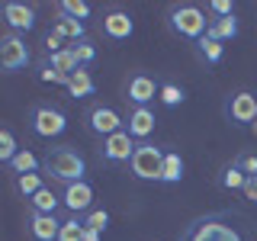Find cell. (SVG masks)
Masks as SVG:
<instances>
[{"label":"cell","mask_w":257,"mask_h":241,"mask_svg":"<svg viewBox=\"0 0 257 241\" xmlns=\"http://www.w3.org/2000/svg\"><path fill=\"white\" fill-rule=\"evenodd\" d=\"M42 171L52 177V180H58V183L68 187V183L84 180L87 161L74 145H58V148H48V155L42 158Z\"/></svg>","instance_id":"1"},{"label":"cell","mask_w":257,"mask_h":241,"mask_svg":"<svg viewBox=\"0 0 257 241\" xmlns=\"http://www.w3.org/2000/svg\"><path fill=\"white\" fill-rule=\"evenodd\" d=\"M209 23L212 20H206V13L199 10L196 4H174L171 13H167V26H171V32H177L180 39H196L199 42V39L206 36Z\"/></svg>","instance_id":"2"},{"label":"cell","mask_w":257,"mask_h":241,"mask_svg":"<svg viewBox=\"0 0 257 241\" xmlns=\"http://www.w3.org/2000/svg\"><path fill=\"white\" fill-rule=\"evenodd\" d=\"M164 158H167L164 148H158V145H151V142H139V148H135L132 161H128L132 177L161 183V177H164Z\"/></svg>","instance_id":"3"},{"label":"cell","mask_w":257,"mask_h":241,"mask_svg":"<svg viewBox=\"0 0 257 241\" xmlns=\"http://www.w3.org/2000/svg\"><path fill=\"white\" fill-rule=\"evenodd\" d=\"M29 129L39 139H58L64 129H68V116L58 106H52V103H36L29 109Z\"/></svg>","instance_id":"4"},{"label":"cell","mask_w":257,"mask_h":241,"mask_svg":"<svg viewBox=\"0 0 257 241\" xmlns=\"http://www.w3.org/2000/svg\"><path fill=\"white\" fill-rule=\"evenodd\" d=\"M29 61H32V55H29L26 39H23L20 32L7 29L4 36H0V68H4L7 74H16V71H23Z\"/></svg>","instance_id":"5"},{"label":"cell","mask_w":257,"mask_h":241,"mask_svg":"<svg viewBox=\"0 0 257 241\" xmlns=\"http://www.w3.org/2000/svg\"><path fill=\"white\" fill-rule=\"evenodd\" d=\"M225 119H228L235 129L254 126L257 123V93L251 90H238L225 100Z\"/></svg>","instance_id":"6"},{"label":"cell","mask_w":257,"mask_h":241,"mask_svg":"<svg viewBox=\"0 0 257 241\" xmlns=\"http://www.w3.org/2000/svg\"><path fill=\"white\" fill-rule=\"evenodd\" d=\"M84 119H87V129H90L93 135H100V139H109V135H116V132L125 129V119L112 106H106V103H93Z\"/></svg>","instance_id":"7"},{"label":"cell","mask_w":257,"mask_h":241,"mask_svg":"<svg viewBox=\"0 0 257 241\" xmlns=\"http://www.w3.org/2000/svg\"><path fill=\"white\" fill-rule=\"evenodd\" d=\"M183 241H244V238L222 219H199L187 228Z\"/></svg>","instance_id":"8"},{"label":"cell","mask_w":257,"mask_h":241,"mask_svg":"<svg viewBox=\"0 0 257 241\" xmlns=\"http://www.w3.org/2000/svg\"><path fill=\"white\" fill-rule=\"evenodd\" d=\"M135 148H139V142L128 135V129H122V132H116V135H109V139H103L100 155H103V161H109V164H122V161H132Z\"/></svg>","instance_id":"9"},{"label":"cell","mask_w":257,"mask_h":241,"mask_svg":"<svg viewBox=\"0 0 257 241\" xmlns=\"http://www.w3.org/2000/svg\"><path fill=\"white\" fill-rule=\"evenodd\" d=\"M155 93H161V87L155 84V77L148 74H132L128 77V87H125V100L132 103V106H148L151 100H155Z\"/></svg>","instance_id":"10"},{"label":"cell","mask_w":257,"mask_h":241,"mask_svg":"<svg viewBox=\"0 0 257 241\" xmlns=\"http://www.w3.org/2000/svg\"><path fill=\"white\" fill-rule=\"evenodd\" d=\"M4 23L10 32H29L36 26V10L29 4H20V0H10L4 4Z\"/></svg>","instance_id":"11"},{"label":"cell","mask_w":257,"mask_h":241,"mask_svg":"<svg viewBox=\"0 0 257 241\" xmlns=\"http://www.w3.org/2000/svg\"><path fill=\"white\" fill-rule=\"evenodd\" d=\"M61 203L71 209V212H90L93 209V187L87 180H77V183H68L61 193Z\"/></svg>","instance_id":"12"},{"label":"cell","mask_w":257,"mask_h":241,"mask_svg":"<svg viewBox=\"0 0 257 241\" xmlns=\"http://www.w3.org/2000/svg\"><path fill=\"white\" fill-rule=\"evenodd\" d=\"M155 123L158 119L151 112V106H132L128 109V119H125V129L135 142H148V135L155 132Z\"/></svg>","instance_id":"13"},{"label":"cell","mask_w":257,"mask_h":241,"mask_svg":"<svg viewBox=\"0 0 257 241\" xmlns=\"http://www.w3.org/2000/svg\"><path fill=\"white\" fill-rule=\"evenodd\" d=\"M100 29H103V36H106V39H112V42H125V39L135 32V23H132V16H128V13L112 10V13L103 16Z\"/></svg>","instance_id":"14"},{"label":"cell","mask_w":257,"mask_h":241,"mask_svg":"<svg viewBox=\"0 0 257 241\" xmlns=\"http://www.w3.org/2000/svg\"><path fill=\"white\" fill-rule=\"evenodd\" d=\"M29 231H32V238H36V241H58L61 222H58V215L32 212L29 215Z\"/></svg>","instance_id":"15"},{"label":"cell","mask_w":257,"mask_h":241,"mask_svg":"<svg viewBox=\"0 0 257 241\" xmlns=\"http://www.w3.org/2000/svg\"><path fill=\"white\" fill-rule=\"evenodd\" d=\"M52 32H55V36H61L64 39V42H84V23H80V20H74V16H68V13H61L58 10V16H55V23H52Z\"/></svg>","instance_id":"16"},{"label":"cell","mask_w":257,"mask_h":241,"mask_svg":"<svg viewBox=\"0 0 257 241\" xmlns=\"http://www.w3.org/2000/svg\"><path fill=\"white\" fill-rule=\"evenodd\" d=\"M68 93L74 96V100H87V96H93L96 93V80L90 77V71H87V68L74 71V74L68 77Z\"/></svg>","instance_id":"17"},{"label":"cell","mask_w":257,"mask_h":241,"mask_svg":"<svg viewBox=\"0 0 257 241\" xmlns=\"http://www.w3.org/2000/svg\"><path fill=\"white\" fill-rule=\"evenodd\" d=\"M45 64H48V68H55V71H58V74H64V77H71L74 71H80V61H77L74 48H61V52L48 55Z\"/></svg>","instance_id":"18"},{"label":"cell","mask_w":257,"mask_h":241,"mask_svg":"<svg viewBox=\"0 0 257 241\" xmlns=\"http://www.w3.org/2000/svg\"><path fill=\"white\" fill-rule=\"evenodd\" d=\"M209 39H215V42H231V39H238V20L235 16H222V20H212L206 29Z\"/></svg>","instance_id":"19"},{"label":"cell","mask_w":257,"mask_h":241,"mask_svg":"<svg viewBox=\"0 0 257 241\" xmlns=\"http://www.w3.org/2000/svg\"><path fill=\"white\" fill-rule=\"evenodd\" d=\"M7 167H10V171H13L16 177H23V174H39V167H42V161H39L36 155H32L29 148H23L20 155H16V158L10 161V164H7Z\"/></svg>","instance_id":"20"},{"label":"cell","mask_w":257,"mask_h":241,"mask_svg":"<svg viewBox=\"0 0 257 241\" xmlns=\"http://www.w3.org/2000/svg\"><path fill=\"white\" fill-rule=\"evenodd\" d=\"M58 203H61V199H58V196H55V193H52V190H48V187H42V190H39V193H36V196H32V199H29V206H32V212H45V215H55V209H58Z\"/></svg>","instance_id":"21"},{"label":"cell","mask_w":257,"mask_h":241,"mask_svg":"<svg viewBox=\"0 0 257 241\" xmlns=\"http://www.w3.org/2000/svg\"><path fill=\"white\" fill-rule=\"evenodd\" d=\"M180 180H183V158H180V151H167L161 183H180Z\"/></svg>","instance_id":"22"},{"label":"cell","mask_w":257,"mask_h":241,"mask_svg":"<svg viewBox=\"0 0 257 241\" xmlns=\"http://www.w3.org/2000/svg\"><path fill=\"white\" fill-rule=\"evenodd\" d=\"M219 183H222L225 190H244V183H247V174L241 171L238 164H228V167H225V171H222Z\"/></svg>","instance_id":"23"},{"label":"cell","mask_w":257,"mask_h":241,"mask_svg":"<svg viewBox=\"0 0 257 241\" xmlns=\"http://www.w3.org/2000/svg\"><path fill=\"white\" fill-rule=\"evenodd\" d=\"M196 45H199V55H203L209 64H219V61H222V55H225V45H222V42H215V39L203 36Z\"/></svg>","instance_id":"24"},{"label":"cell","mask_w":257,"mask_h":241,"mask_svg":"<svg viewBox=\"0 0 257 241\" xmlns=\"http://www.w3.org/2000/svg\"><path fill=\"white\" fill-rule=\"evenodd\" d=\"M58 241H84V219H77V215L64 219L61 231H58Z\"/></svg>","instance_id":"25"},{"label":"cell","mask_w":257,"mask_h":241,"mask_svg":"<svg viewBox=\"0 0 257 241\" xmlns=\"http://www.w3.org/2000/svg\"><path fill=\"white\" fill-rule=\"evenodd\" d=\"M20 145H16V139H13V132L10 129H0V161H4V164H10V161L20 155Z\"/></svg>","instance_id":"26"},{"label":"cell","mask_w":257,"mask_h":241,"mask_svg":"<svg viewBox=\"0 0 257 241\" xmlns=\"http://www.w3.org/2000/svg\"><path fill=\"white\" fill-rule=\"evenodd\" d=\"M42 187H45V183H42V174H23V177H16V190H20L26 199H32Z\"/></svg>","instance_id":"27"},{"label":"cell","mask_w":257,"mask_h":241,"mask_svg":"<svg viewBox=\"0 0 257 241\" xmlns=\"http://www.w3.org/2000/svg\"><path fill=\"white\" fill-rule=\"evenodd\" d=\"M161 103L164 106H180L183 100H187V93H183V87L180 84H161Z\"/></svg>","instance_id":"28"},{"label":"cell","mask_w":257,"mask_h":241,"mask_svg":"<svg viewBox=\"0 0 257 241\" xmlns=\"http://www.w3.org/2000/svg\"><path fill=\"white\" fill-rule=\"evenodd\" d=\"M58 10L84 23L87 16H90V4H84V0H61V4H58Z\"/></svg>","instance_id":"29"},{"label":"cell","mask_w":257,"mask_h":241,"mask_svg":"<svg viewBox=\"0 0 257 241\" xmlns=\"http://www.w3.org/2000/svg\"><path fill=\"white\" fill-rule=\"evenodd\" d=\"M84 225H87V228H96V231H106L109 212H106V209H90V212L84 215Z\"/></svg>","instance_id":"30"},{"label":"cell","mask_w":257,"mask_h":241,"mask_svg":"<svg viewBox=\"0 0 257 241\" xmlns=\"http://www.w3.org/2000/svg\"><path fill=\"white\" fill-rule=\"evenodd\" d=\"M71 48H74V55H77L80 68L93 64V58H96V48H93V42H90V39H84V42H77V45H71Z\"/></svg>","instance_id":"31"},{"label":"cell","mask_w":257,"mask_h":241,"mask_svg":"<svg viewBox=\"0 0 257 241\" xmlns=\"http://www.w3.org/2000/svg\"><path fill=\"white\" fill-rule=\"evenodd\" d=\"M39 77H42L45 84H64V87H68V77H64V74H58V71H55V68H48L45 61L39 64Z\"/></svg>","instance_id":"32"},{"label":"cell","mask_w":257,"mask_h":241,"mask_svg":"<svg viewBox=\"0 0 257 241\" xmlns=\"http://www.w3.org/2000/svg\"><path fill=\"white\" fill-rule=\"evenodd\" d=\"M209 10L215 13V20H222V16H235V4H231V0H212Z\"/></svg>","instance_id":"33"},{"label":"cell","mask_w":257,"mask_h":241,"mask_svg":"<svg viewBox=\"0 0 257 241\" xmlns=\"http://www.w3.org/2000/svg\"><path fill=\"white\" fill-rule=\"evenodd\" d=\"M235 164L241 167V171H244L247 177H257V155H241Z\"/></svg>","instance_id":"34"},{"label":"cell","mask_w":257,"mask_h":241,"mask_svg":"<svg viewBox=\"0 0 257 241\" xmlns=\"http://www.w3.org/2000/svg\"><path fill=\"white\" fill-rule=\"evenodd\" d=\"M61 42H64V39H61V36H55V32H48V36H45V52H48V55H55V52H61V48H64Z\"/></svg>","instance_id":"35"},{"label":"cell","mask_w":257,"mask_h":241,"mask_svg":"<svg viewBox=\"0 0 257 241\" xmlns=\"http://www.w3.org/2000/svg\"><path fill=\"white\" fill-rule=\"evenodd\" d=\"M244 199H251V203H257V177H247V183H244Z\"/></svg>","instance_id":"36"},{"label":"cell","mask_w":257,"mask_h":241,"mask_svg":"<svg viewBox=\"0 0 257 241\" xmlns=\"http://www.w3.org/2000/svg\"><path fill=\"white\" fill-rule=\"evenodd\" d=\"M84 241H100V231H96V228H87V225H84Z\"/></svg>","instance_id":"37"},{"label":"cell","mask_w":257,"mask_h":241,"mask_svg":"<svg viewBox=\"0 0 257 241\" xmlns=\"http://www.w3.org/2000/svg\"><path fill=\"white\" fill-rule=\"evenodd\" d=\"M251 132H254V135H257V123H254V126H251Z\"/></svg>","instance_id":"38"}]
</instances>
